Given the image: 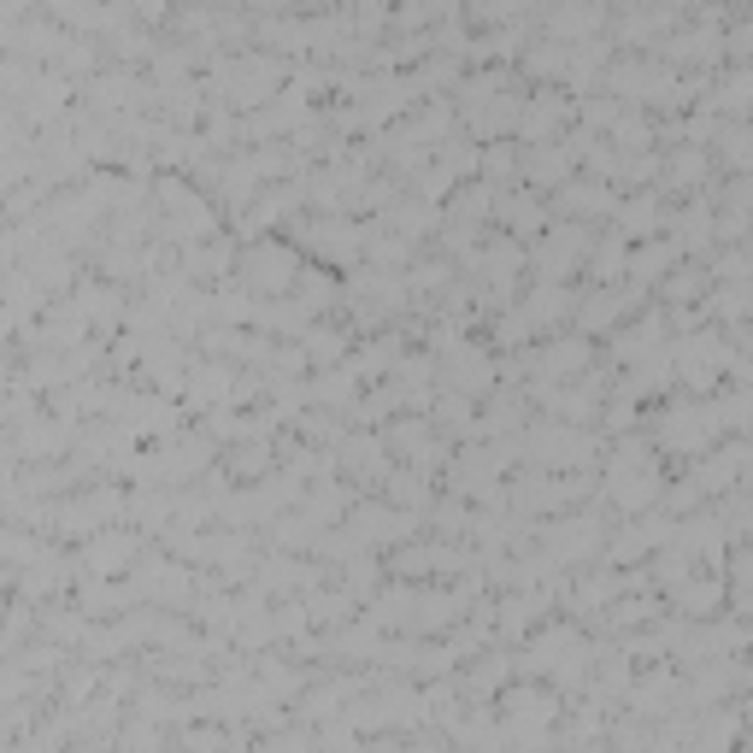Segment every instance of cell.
Segmentation results:
<instances>
[{
    "label": "cell",
    "mask_w": 753,
    "mask_h": 753,
    "mask_svg": "<svg viewBox=\"0 0 753 753\" xmlns=\"http://www.w3.org/2000/svg\"><path fill=\"white\" fill-rule=\"evenodd\" d=\"M735 376L742 383V359H735V348L718 330H689L677 341V353H672V376H683V383H695V389H712L718 376Z\"/></svg>",
    "instance_id": "obj_1"
},
{
    "label": "cell",
    "mask_w": 753,
    "mask_h": 753,
    "mask_svg": "<svg viewBox=\"0 0 753 753\" xmlns=\"http://www.w3.org/2000/svg\"><path fill=\"white\" fill-rule=\"evenodd\" d=\"M724 418H718V401H689V406H665L654 424V441L665 454H707Z\"/></svg>",
    "instance_id": "obj_2"
},
{
    "label": "cell",
    "mask_w": 753,
    "mask_h": 753,
    "mask_svg": "<svg viewBox=\"0 0 753 753\" xmlns=\"http://www.w3.org/2000/svg\"><path fill=\"white\" fill-rule=\"evenodd\" d=\"M530 459H542L547 471H559V466H589V454H594V441L577 430V424H542V430H530Z\"/></svg>",
    "instance_id": "obj_3"
},
{
    "label": "cell",
    "mask_w": 753,
    "mask_h": 753,
    "mask_svg": "<svg viewBox=\"0 0 753 753\" xmlns=\"http://www.w3.org/2000/svg\"><path fill=\"white\" fill-rule=\"evenodd\" d=\"M242 283L253 295H288L295 288V253L277 248V242H260L242 253Z\"/></svg>",
    "instance_id": "obj_4"
},
{
    "label": "cell",
    "mask_w": 753,
    "mask_h": 753,
    "mask_svg": "<svg viewBox=\"0 0 753 753\" xmlns=\"http://www.w3.org/2000/svg\"><path fill=\"white\" fill-rule=\"evenodd\" d=\"M589 365V341H547V348L530 359V371H536V383L542 389H554V383H571L577 371Z\"/></svg>",
    "instance_id": "obj_5"
},
{
    "label": "cell",
    "mask_w": 753,
    "mask_h": 753,
    "mask_svg": "<svg viewBox=\"0 0 753 753\" xmlns=\"http://www.w3.org/2000/svg\"><path fill=\"white\" fill-rule=\"evenodd\" d=\"M589 260V230L583 225H565V230H554L542 242V271H547V283H559L565 271H577Z\"/></svg>",
    "instance_id": "obj_6"
},
{
    "label": "cell",
    "mask_w": 753,
    "mask_h": 753,
    "mask_svg": "<svg viewBox=\"0 0 753 753\" xmlns=\"http://www.w3.org/2000/svg\"><path fill=\"white\" fill-rule=\"evenodd\" d=\"M441 376H448V389L454 395H489V376H494V365H489V353H477V348H454L448 359H441Z\"/></svg>",
    "instance_id": "obj_7"
},
{
    "label": "cell",
    "mask_w": 753,
    "mask_h": 753,
    "mask_svg": "<svg viewBox=\"0 0 753 753\" xmlns=\"http://www.w3.org/2000/svg\"><path fill=\"white\" fill-rule=\"evenodd\" d=\"M742 466H747V448H742V441H730L724 454L707 448V459L695 466V489H700V494H724V489L742 483Z\"/></svg>",
    "instance_id": "obj_8"
},
{
    "label": "cell",
    "mask_w": 753,
    "mask_h": 753,
    "mask_svg": "<svg viewBox=\"0 0 753 753\" xmlns=\"http://www.w3.org/2000/svg\"><path fill=\"white\" fill-rule=\"evenodd\" d=\"M271 89H277V65H271V59L248 54V59L230 65V100H236V107H253V100H265Z\"/></svg>",
    "instance_id": "obj_9"
},
{
    "label": "cell",
    "mask_w": 753,
    "mask_h": 753,
    "mask_svg": "<svg viewBox=\"0 0 753 753\" xmlns=\"http://www.w3.org/2000/svg\"><path fill=\"white\" fill-rule=\"evenodd\" d=\"M148 100V83H135L130 72H107L89 83V107L95 112H124V107H142Z\"/></svg>",
    "instance_id": "obj_10"
},
{
    "label": "cell",
    "mask_w": 753,
    "mask_h": 753,
    "mask_svg": "<svg viewBox=\"0 0 753 753\" xmlns=\"http://www.w3.org/2000/svg\"><path fill=\"white\" fill-rule=\"evenodd\" d=\"M619 207V195H612L607 183H589V177H577V183H559V212H577V218H601Z\"/></svg>",
    "instance_id": "obj_11"
},
{
    "label": "cell",
    "mask_w": 753,
    "mask_h": 753,
    "mask_svg": "<svg viewBox=\"0 0 753 753\" xmlns=\"http://www.w3.org/2000/svg\"><path fill=\"white\" fill-rule=\"evenodd\" d=\"M565 118H571V100H565L559 89H542L536 95V107H519V130L530 135V142H547V130H554V124H565Z\"/></svg>",
    "instance_id": "obj_12"
},
{
    "label": "cell",
    "mask_w": 753,
    "mask_h": 753,
    "mask_svg": "<svg viewBox=\"0 0 753 753\" xmlns=\"http://www.w3.org/2000/svg\"><path fill=\"white\" fill-rule=\"evenodd\" d=\"M718 47H724V42H718V30H683V36H672L659 54L672 65H718Z\"/></svg>",
    "instance_id": "obj_13"
},
{
    "label": "cell",
    "mask_w": 753,
    "mask_h": 753,
    "mask_svg": "<svg viewBox=\"0 0 753 753\" xmlns=\"http://www.w3.org/2000/svg\"><path fill=\"white\" fill-rule=\"evenodd\" d=\"M654 341H665V313H647L642 324H630V336L612 341V359H619V365H636V359L654 353Z\"/></svg>",
    "instance_id": "obj_14"
},
{
    "label": "cell",
    "mask_w": 753,
    "mask_h": 753,
    "mask_svg": "<svg viewBox=\"0 0 753 753\" xmlns=\"http://www.w3.org/2000/svg\"><path fill=\"white\" fill-rule=\"evenodd\" d=\"M207 441H171V448L160 454V459H148V471L153 477H171V483H177V477H195L200 466H207Z\"/></svg>",
    "instance_id": "obj_15"
},
{
    "label": "cell",
    "mask_w": 753,
    "mask_h": 753,
    "mask_svg": "<svg viewBox=\"0 0 753 753\" xmlns=\"http://www.w3.org/2000/svg\"><path fill=\"white\" fill-rule=\"evenodd\" d=\"M454 565H466V554H454V547H406V554H395L401 577H441Z\"/></svg>",
    "instance_id": "obj_16"
},
{
    "label": "cell",
    "mask_w": 753,
    "mask_h": 753,
    "mask_svg": "<svg viewBox=\"0 0 753 753\" xmlns=\"http://www.w3.org/2000/svg\"><path fill=\"white\" fill-rule=\"evenodd\" d=\"M306 242L318 253H330V260H359V236L341 225V218H324V225H306Z\"/></svg>",
    "instance_id": "obj_17"
},
{
    "label": "cell",
    "mask_w": 753,
    "mask_h": 753,
    "mask_svg": "<svg viewBox=\"0 0 753 753\" xmlns=\"http://www.w3.org/2000/svg\"><path fill=\"white\" fill-rule=\"evenodd\" d=\"M677 242H647L642 253H636V260H630V283H636V288H647V283H654V277H665V271H672L677 265Z\"/></svg>",
    "instance_id": "obj_18"
},
{
    "label": "cell",
    "mask_w": 753,
    "mask_h": 753,
    "mask_svg": "<svg viewBox=\"0 0 753 753\" xmlns=\"http://www.w3.org/2000/svg\"><path fill=\"white\" fill-rule=\"evenodd\" d=\"M225 395H236V371L230 365H200L195 383H188V406H212Z\"/></svg>",
    "instance_id": "obj_19"
},
{
    "label": "cell",
    "mask_w": 753,
    "mask_h": 753,
    "mask_svg": "<svg viewBox=\"0 0 753 753\" xmlns=\"http://www.w3.org/2000/svg\"><path fill=\"white\" fill-rule=\"evenodd\" d=\"M712 230H718V218H712V207L707 200H695L689 212L677 218V248H689V253H700V248H712Z\"/></svg>",
    "instance_id": "obj_20"
},
{
    "label": "cell",
    "mask_w": 753,
    "mask_h": 753,
    "mask_svg": "<svg viewBox=\"0 0 753 753\" xmlns=\"http://www.w3.org/2000/svg\"><path fill=\"white\" fill-rule=\"evenodd\" d=\"M341 459H348V471H353V477H365V483H383V477H389L383 448H376L371 436H353L348 448H341Z\"/></svg>",
    "instance_id": "obj_21"
},
{
    "label": "cell",
    "mask_w": 753,
    "mask_h": 753,
    "mask_svg": "<svg viewBox=\"0 0 753 753\" xmlns=\"http://www.w3.org/2000/svg\"><path fill=\"white\" fill-rule=\"evenodd\" d=\"M619 212V230L612 236H654V225H659V195H636L630 207H612Z\"/></svg>",
    "instance_id": "obj_22"
},
{
    "label": "cell",
    "mask_w": 753,
    "mask_h": 753,
    "mask_svg": "<svg viewBox=\"0 0 753 753\" xmlns=\"http://www.w3.org/2000/svg\"><path fill=\"white\" fill-rule=\"evenodd\" d=\"M624 306H630L624 295H612V288H601V295H594V301L583 306V318H577V324H583L589 336H601L607 324H619V318H624Z\"/></svg>",
    "instance_id": "obj_23"
},
{
    "label": "cell",
    "mask_w": 753,
    "mask_h": 753,
    "mask_svg": "<svg viewBox=\"0 0 753 753\" xmlns=\"http://www.w3.org/2000/svg\"><path fill=\"white\" fill-rule=\"evenodd\" d=\"M506 718H524V724L554 718V695H542V689H512V695H506Z\"/></svg>",
    "instance_id": "obj_24"
},
{
    "label": "cell",
    "mask_w": 753,
    "mask_h": 753,
    "mask_svg": "<svg viewBox=\"0 0 753 753\" xmlns=\"http://www.w3.org/2000/svg\"><path fill=\"white\" fill-rule=\"evenodd\" d=\"M530 177H536V183H565V177H571V148L530 153Z\"/></svg>",
    "instance_id": "obj_25"
},
{
    "label": "cell",
    "mask_w": 753,
    "mask_h": 753,
    "mask_svg": "<svg viewBox=\"0 0 753 753\" xmlns=\"http://www.w3.org/2000/svg\"><path fill=\"white\" fill-rule=\"evenodd\" d=\"M547 24H554V36H565V42H571V36H589V30L601 24V7H559Z\"/></svg>",
    "instance_id": "obj_26"
},
{
    "label": "cell",
    "mask_w": 753,
    "mask_h": 753,
    "mask_svg": "<svg viewBox=\"0 0 753 753\" xmlns=\"http://www.w3.org/2000/svg\"><path fill=\"white\" fill-rule=\"evenodd\" d=\"M742 306H747V283H724V295H712L707 313H718L735 330V324H742Z\"/></svg>",
    "instance_id": "obj_27"
},
{
    "label": "cell",
    "mask_w": 753,
    "mask_h": 753,
    "mask_svg": "<svg viewBox=\"0 0 753 753\" xmlns=\"http://www.w3.org/2000/svg\"><path fill=\"white\" fill-rule=\"evenodd\" d=\"M672 589H677V607H695V612L700 607H707V612L718 607V583H712V577H707V583H700V577H695V583L683 577V583H672ZM695 612H689V619H695Z\"/></svg>",
    "instance_id": "obj_28"
},
{
    "label": "cell",
    "mask_w": 753,
    "mask_h": 753,
    "mask_svg": "<svg viewBox=\"0 0 753 753\" xmlns=\"http://www.w3.org/2000/svg\"><path fill=\"white\" fill-rule=\"evenodd\" d=\"M695 295H707V277H700L695 265H683L665 277V301H695Z\"/></svg>",
    "instance_id": "obj_29"
},
{
    "label": "cell",
    "mask_w": 753,
    "mask_h": 753,
    "mask_svg": "<svg viewBox=\"0 0 753 753\" xmlns=\"http://www.w3.org/2000/svg\"><path fill=\"white\" fill-rule=\"evenodd\" d=\"M612 135H619V148L624 153H636V148H647V142H654V130H647V118H612Z\"/></svg>",
    "instance_id": "obj_30"
},
{
    "label": "cell",
    "mask_w": 753,
    "mask_h": 753,
    "mask_svg": "<svg viewBox=\"0 0 753 753\" xmlns=\"http://www.w3.org/2000/svg\"><path fill=\"white\" fill-rule=\"evenodd\" d=\"M501 218H506L512 230H524V236H530V230L542 225V218H536V200H524V195H519V200L506 195V200H501Z\"/></svg>",
    "instance_id": "obj_31"
},
{
    "label": "cell",
    "mask_w": 753,
    "mask_h": 753,
    "mask_svg": "<svg viewBox=\"0 0 753 753\" xmlns=\"http://www.w3.org/2000/svg\"><path fill=\"white\" fill-rule=\"evenodd\" d=\"M665 700H672V683H642V689H636V712H647V718H654V712H672V707H665Z\"/></svg>",
    "instance_id": "obj_32"
},
{
    "label": "cell",
    "mask_w": 753,
    "mask_h": 753,
    "mask_svg": "<svg viewBox=\"0 0 753 753\" xmlns=\"http://www.w3.org/2000/svg\"><path fill=\"white\" fill-rule=\"evenodd\" d=\"M700 171H707V153L689 148V153H677V160H672V171H665V177H672V183H695Z\"/></svg>",
    "instance_id": "obj_33"
},
{
    "label": "cell",
    "mask_w": 753,
    "mask_h": 753,
    "mask_svg": "<svg viewBox=\"0 0 753 753\" xmlns=\"http://www.w3.org/2000/svg\"><path fill=\"white\" fill-rule=\"evenodd\" d=\"M130 554V542H100V547H89V559H100L95 571H118V559Z\"/></svg>",
    "instance_id": "obj_34"
},
{
    "label": "cell",
    "mask_w": 753,
    "mask_h": 753,
    "mask_svg": "<svg viewBox=\"0 0 753 753\" xmlns=\"http://www.w3.org/2000/svg\"><path fill=\"white\" fill-rule=\"evenodd\" d=\"M724 160H730L735 171L747 165V135H742V124H730V130H724Z\"/></svg>",
    "instance_id": "obj_35"
},
{
    "label": "cell",
    "mask_w": 753,
    "mask_h": 753,
    "mask_svg": "<svg viewBox=\"0 0 753 753\" xmlns=\"http://www.w3.org/2000/svg\"><path fill=\"white\" fill-rule=\"evenodd\" d=\"M742 107H747V77L735 72V77L724 83V112H735V118H742Z\"/></svg>",
    "instance_id": "obj_36"
},
{
    "label": "cell",
    "mask_w": 753,
    "mask_h": 753,
    "mask_svg": "<svg viewBox=\"0 0 753 753\" xmlns=\"http://www.w3.org/2000/svg\"><path fill=\"white\" fill-rule=\"evenodd\" d=\"M642 619H654V607H647V601H624L619 612H612V624H642Z\"/></svg>",
    "instance_id": "obj_37"
},
{
    "label": "cell",
    "mask_w": 753,
    "mask_h": 753,
    "mask_svg": "<svg viewBox=\"0 0 753 753\" xmlns=\"http://www.w3.org/2000/svg\"><path fill=\"white\" fill-rule=\"evenodd\" d=\"M624 265V242H607L601 253H594V271H601V277H607V271H619Z\"/></svg>",
    "instance_id": "obj_38"
},
{
    "label": "cell",
    "mask_w": 753,
    "mask_h": 753,
    "mask_svg": "<svg viewBox=\"0 0 753 753\" xmlns=\"http://www.w3.org/2000/svg\"><path fill=\"white\" fill-rule=\"evenodd\" d=\"M306 348H313V359H336L341 353V336H306Z\"/></svg>",
    "instance_id": "obj_39"
}]
</instances>
